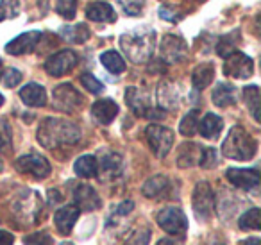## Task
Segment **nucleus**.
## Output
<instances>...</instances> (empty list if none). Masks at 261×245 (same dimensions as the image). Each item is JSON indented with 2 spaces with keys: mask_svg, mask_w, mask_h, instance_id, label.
Masks as SVG:
<instances>
[{
  "mask_svg": "<svg viewBox=\"0 0 261 245\" xmlns=\"http://www.w3.org/2000/svg\"><path fill=\"white\" fill-rule=\"evenodd\" d=\"M16 170L22 174L36 177V179H45L50 174V163L40 154H25L16 159Z\"/></svg>",
  "mask_w": 261,
  "mask_h": 245,
  "instance_id": "obj_10",
  "label": "nucleus"
},
{
  "mask_svg": "<svg viewBox=\"0 0 261 245\" xmlns=\"http://www.w3.org/2000/svg\"><path fill=\"white\" fill-rule=\"evenodd\" d=\"M52 99H54V108L65 113H75L83 106V95L68 83L56 86Z\"/></svg>",
  "mask_w": 261,
  "mask_h": 245,
  "instance_id": "obj_7",
  "label": "nucleus"
},
{
  "mask_svg": "<svg viewBox=\"0 0 261 245\" xmlns=\"http://www.w3.org/2000/svg\"><path fill=\"white\" fill-rule=\"evenodd\" d=\"M199 156H200V147L195 143H185L181 147L179 152V166L186 168V166H192L195 163H199Z\"/></svg>",
  "mask_w": 261,
  "mask_h": 245,
  "instance_id": "obj_30",
  "label": "nucleus"
},
{
  "mask_svg": "<svg viewBox=\"0 0 261 245\" xmlns=\"http://www.w3.org/2000/svg\"><path fill=\"white\" fill-rule=\"evenodd\" d=\"M2 104H4V97H2V93H0V108H2Z\"/></svg>",
  "mask_w": 261,
  "mask_h": 245,
  "instance_id": "obj_49",
  "label": "nucleus"
},
{
  "mask_svg": "<svg viewBox=\"0 0 261 245\" xmlns=\"http://www.w3.org/2000/svg\"><path fill=\"white\" fill-rule=\"evenodd\" d=\"M192 204H193V211H195L199 220H210L211 216H213L215 195H213V190H211L210 183H206V181L197 183L195 190H193Z\"/></svg>",
  "mask_w": 261,
  "mask_h": 245,
  "instance_id": "obj_4",
  "label": "nucleus"
},
{
  "mask_svg": "<svg viewBox=\"0 0 261 245\" xmlns=\"http://www.w3.org/2000/svg\"><path fill=\"white\" fill-rule=\"evenodd\" d=\"M91 115L102 126H108L115 120V116L118 115V106L116 102H113L111 99H102V101H97L93 106H91Z\"/></svg>",
  "mask_w": 261,
  "mask_h": 245,
  "instance_id": "obj_17",
  "label": "nucleus"
},
{
  "mask_svg": "<svg viewBox=\"0 0 261 245\" xmlns=\"http://www.w3.org/2000/svg\"><path fill=\"white\" fill-rule=\"evenodd\" d=\"M81 140V129L72 122L59 118H45L38 129V141L45 149L73 145Z\"/></svg>",
  "mask_w": 261,
  "mask_h": 245,
  "instance_id": "obj_1",
  "label": "nucleus"
},
{
  "mask_svg": "<svg viewBox=\"0 0 261 245\" xmlns=\"http://www.w3.org/2000/svg\"><path fill=\"white\" fill-rule=\"evenodd\" d=\"M4 72V63H2V59H0V74Z\"/></svg>",
  "mask_w": 261,
  "mask_h": 245,
  "instance_id": "obj_48",
  "label": "nucleus"
},
{
  "mask_svg": "<svg viewBox=\"0 0 261 245\" xmlns=\"http://www.w3.org/2000/svg\"><path fill=\"white\" fill-rule=\"evenodd\" d=\"M20 0H0V22L18 16Z\"/></svg>",
  "mask_w": 261,
  "mask_h": 245,
  "instance_id": "obj_33",
  "label": "nucleus"
},
{
  "mask_svg": "<svg viewBox=\"0 0 261 245\" xmlns=\"http://www.w3.org/2000/svg\"><path fill=\"white\" fill-rule=\"evenodd\" d=\"M150 241V231L149 229H136L125 240L123 245H149Z\"/></svg>",
  "mask_w": 261,
  "mask_h": 245,
  "instance_id": "obj_38",
  "label": "nucleus"
},
{
  "mask_svg": "<svg viewBox=\"0 0 261 245\" xmlns=\"http://www.w3.org/2000/svg\"><path fill=\"white\" fill-rule=\"evenodd\" d=\"M13 241H15V238H13L11 233L0 231V245H13Z\"/></svg>",
  "mask_w": 261,
  "mask_h": 245,
  "instance_id": "obj_45",
  "label": "nucleus"
},
{
  "mask_svg": "<svg viewBox=\"0 0 261 245\" xmlns=\"http://www.w3.org/2000/svg\"><path fill=\"white\" fill-rule=\"evenodd\" d=\"M25 245H52V236L48 233H34L25 236Z\"/></svg>",
  "mask_w": 261,
  "mask_h": 245,
  "instance_id": "obj_42",
  "label": "nucleus"
},
{
  "mask_svg": "<svg viewBox=\"0 0 261 245\" xmlns=\"http://www.w3.org/2000/svg\"><path fill=\"white\" fill-rule=\"evenodd\" d=\"M41 40V33L38 31H29V33H23L20 36H16L15 40H11L6 45V52L11 56H23L29 54L36 48V45Z\"/></svg>",
  "mask_w": 261,
  "mask_h": 245,
  "instance_id": "obj_12",
  "label": "nucleus"
},
{
  "mask_svg": "<svg viewBox=\"0 0 261 245\" xmlns=\"http://www.w3.org/2000/svg\"><path fill=\"white\" fill-rule=\"evenodd\" d=\"M133 209H135V202H133V201H123L120 206H116L115 215H113V216H125V215H129Z\"/></svg>",
  "mask_w": 261,
  "mask_h": 245,
  "instance_id": "obj_43",
  "label": "nucleus"
},
{
  "mask_svg": "<svg viewBox=\"0 0 261 245\" xmlns=\"http://www.w3.org/2000/svg\"><path fill=\"white\" fill-rule=\"evenodd\" d=\"M224 74L232 79H249L254 74V61L243 52L232 51L229 56H225Z\"/></svg>",
  "mask_w": 261,
  "mask_h": 245,
  "instance_id": "obj_6",
  "label": "nucleus"
},
{
  "mask_svg": "<svg viewBox=\"0 0 261 245\" xmlns=\"http://www.w3.org/2000/svg\"><path fill=\"white\" fill-rule=\"evenodd\" d=\"M156 47V33L152 27L130 31L120 36V48L133 63H145Z\"/></svg>",
  "mask_w": 261,
  "mask_h": 245,
  "instance_id": "obj_2",
  "label": "nucleus"
},
{
  "mask_svg": "<svg viewBox=\"0 0 261 245\" xmlns=\"http://www.w3.org/2000/svg\"><path fill=\"white\" fill-rule=\"evenodd\" d=\"M158 245H181V243L175 241V240H172V238H163V240L158 241Z\"/></svg>",
  "mask_w": 261,
  "mask_h": 245,
  "instance_id": "obj_47",
  "label": "nucleus"
},
{
  "mask_svg": "<svg viewBox=\"0 0 261 245\" xmlns=\"http://www.w3.org/2000/svg\"><path fill=\"white\" fill-rule=\"evenodd\" d=\"M213 104L218 108H229L236 102V95H234V86L227 83H218L213 90Z\"/></svg>",
  "mask_w": 261,
  "mask_h": 245,
  "instance_id": "obj_22",
  "label": "nucleus"
},
{
  "mask_svg": "<svg viewBox=\"0 0 261 245\" xmlns=\"http://www.w3.org/2000/svg\"><path fill=\"white\" fill-rule=\"evenodd\" d=\"M257 151V143L243 127L236 126L229 131L227 138L222 143V154L229 159L236 161H247L252 159Z\"/></svg>",
  "mask_w": 261,
  "mask_h": 245,
  "instance_id": "obj_3",
  "label": "nucleus"
},
{
  "mask_svg": "<svg viewBox=\"0 0 261 245\" xmlns=\"http://www.w3.org/2000/svg\"><path fill=\"white\" fill-rule=\"evenodd\" d=\"M218 161V156H217V151L211 147L207 149H200V156H199V165L202 168H213Z\"/></svg>",
  "mask_w": 261,
  "mask_h": 245,
  "instance_id": "obj_36",
  "label": "nucleus"
},
{
  "mask_svg": "<svg viewBox=\"0 0 261 245\" xmlns=\"http://www.w3.org/2000/svg\"><path fill=\"white\" fill-rule=\"evenodd\" d=\"M215 77V68L211 63H200L192 74V83L195 90H204L213 83Z\"/></svg>",
  "mask_w": 261,
  "mask_h": 245,
  "instance_id": "obj_23",
  "label": "nucleus"
},
{
  "mask_svg": "<svg viewBox=\"0 0 261 245\" xmlns=\"http://www.w3.org/2000/svg\"><path fill=\"white\" fill-rule=\"evenodd\" d=\"M100 63L111 74H122L125 70V61L116 51H106L100 54Z\"/></svg>",
  "mask_w": 261,
  "mask_h": 245,
  "instance_id": "obj_28",
  "label": "nucleus"
},
{
  "mask_svg": "<svg viewBox=\"0 0 261 245\" xmlns=\"http://www.w3.org/2000/svg\"><path fill=\"white\" fill-rule=\"evenodd\" d=\"M77 61H79V58L73 51H59L45 61V70L52 77H63L75 68Z\"/></svg>",
  "mask_w": 261,
  "mask_h": 245,
  "instance_id": "obj_9",
  "label": "nucleus"
},
{
  "mask_svg": "<svg viewBox=\"0 0 261 245\" xmlns=\"http://www.w3.org/2000/svg\"><path fill=\"white\" fill-rule=\"evenodd\" d=\"M81 83H83V86L86 88L90 93H100V91L104 90V84L98 79H95L91 74H83V76H81Z\"/></svg>",
  "mask_w": 261,
  "mask_h": 245,
  "instance_id": "obj_40",
  "label": "nucleus"
},
{
  "mask_svg": "<svg viewBox=\"0 0 261 245\" xmlns=\"http://www.w3.org/2000/svg\"><path fill=\"white\" fill-rule=\"evenodd\" d=\"M160 16L163 20H168V22H177V20H181V15H177L174 9L167 8V6H161L160 8Z\"/></svg>",
  "mask_w": 261,
  "mask_h": 245,
  "instance_id": "obj_44",
  "label": "nucleus"
},
{
  "mask_svg": "<svg viewBox=\"0 0 261 245\" xmlns=\"http://www.w3.org/2000/svg\"><path fill=\"white\" fill-rule=\"evenodd\" d=\"M0 168H2V163H0Z\"/></svg>",
  "mask_w": 261,
  "mask_h": 245,
  "instance_id": "obj_51",
  "label": "nucleus"
},
{
  "mask_svg": "<svg viewBox=\"0 0 261 245\" xmlns=\"http://www.w3.org/2000/svg\"><path fill=\"white\" fill-rule=\"evenodd\" d=\"M73 201L77 208L84 211H95L100 208V197L90 184H79L73 191Z\"/></svg>",
  "mask_w": 261,
  "mask_h": 245,
  "instance_id": "obj_15",
  "label": "nucleus"
},
{
  "mask_svg": "<svg viewBox=\"0 0 261 245\" xmlns=\"http://www.w3.org/2000/svg\"><path fill=\"white\" fill-rule=\"evenodd\" d=\"M125 102L133 111L136 113L138 116H147L150 108V101L147 91H143L142 88L138 86H129L125 90Z\"/></svg>",
  "mask_w": 261,
  "mask_h": 245,
  "instance_id": "obj_14",
  "label": "nucleus"
},
{
  "mask_svg": "<svg viewBox=\"0 0 261 245\" xmlns=\"http://www.w3.org/2000/svg\"><path fill=\"white\" fill-rule=\"evenodd\" d=\"M97 165L102 176L115 177L122 172V156L116 154V152H102L100 161H97Z\"/></svg>",
  "mask_w": 261,
  "mask_h": 245,
  "instance_id": "obj_20",
  "label": "nucleus"
},
{
  "mask_svg": "<svg viewBox=\"0 0 261 245\" xmlns=\"http://www.w3.org/2000/svg\"><path fill=\"white\" fill-rule=\"evenodd\" d=\"M59 34H61L66 41L81 45L90 38V29H88L84 23H75V26H66V27H63V29H59Z\"/></svg>",
  "mask_w": 261,
  "mask_h": 245,
  "instance_id": "obj_24",
  "label": "nucleus"
},
{
  "mask_svg": "<svg viewBox=\"0 0 261 245\" xmlns=\"http://www.w3.org/2000/svg\"><path fill=\"white\" fill-rule=\"evenodd\" d=\"M73 170L79 177H95L98 174V165H97V158L95 156H81L79 159L73 165Z\"/></svg>",
  "mask_w": 261,
  "mask_h": 245,
  "instance_id": "obj_26",
  "label": "nucleus"
},
{
  "mask_svg": "<svg viewBox=\"0 0 261 245\" xmlns=\"http://www.w3.org/2000/svg\"><path fill=\"white\" fill-rule=\"evenodd\" d=\"M225 176L229 183L242 190H252L259 184V172L256 168H229Z\"/></svg>",
  "mask_w": 261,
  "mask_h": 245,
  "instance_id": "obj_13",
  "label": "nucleus"
},
{
  "mask_svg": "<svg viewBox=\"0 0 261 245\" xmlns=\"http://www.w3.org/2000/svg\"><path fill=\"white\" fill-rule=\"evenodd\" d=\"M145 136L149 141L152 152L158 158H165L170 152L172 145H174V133L168 127L158 126V124H150L145 129Z\"/></svg>",
  "mask_w": 261,
  "mask_h": 245,
  "instance_id": "obj_5",
  "label": "nucleus"
},
{
  "mask_svg": "<svg viewBox=\"0 0 261 245\" xmlns=\"http://www.w3.org/2000/svg\"><path fill=\"white\" fill-rule=\"evenodd\" d=\"M238 245H261V241H259V238H247V240L240 241Z\"/></svg>",
  "mask_w": 261,
  "mask_h": 245,
  "instance_id": "obj_46",
  "label": "nucleus"
},
{
  "mask_svg": "<svg viewBox=\"0 0 261 245\" xmlns=\"http://www.w3.org/2000/svg\"><path fill=\"white\" fill-rule=\"evenodd\" d=\"M79 213L81 209L77 206H63L56 211L54 215V222H56V227L61 234H70L75 226L77 218H79Z\"/></svg>",
  "mask_w": 261,
  "mask_h": 245,
  "instance_id": "obj_16",
  "label": "nucleus"
},
{
  "mask_svg": "<svg viewBox=\"0 0 261 245\" xmlns=\"http://www.w3.org/2000/svg\"><path fill=\"white\" fill-rule=\"evenodd\" d=\"M56 11L65 20H73L77 15V0H58Z\"/></svg>",
  "mask_w": 261,
  "mask_h": 245,
  "instance_id": "obj_34",
  "label": "nucleus"
},
{
  "mask_svg": "<svg viewBox=\"0 0 261 245\" xmlns=\"http://www.w3.org/2000/svg\"><path fill=\"white\" fill-rule=\"evenodd\" d=\"M20 99L23 104L31 106V108H41L47 104V91L43 86L36 83H31L20 90Z\"/></svg>",
  "mask_w": 261,
  "mask_h": 245,
  "instance_id": "obj_18",
  "label": "nucleus"
},
{
  "mask_svg": "<svg viewBox=\"0 0 261 245\" xmlns=\"http://www.w3.org/2000/svg\"><path fill=\"white\" fill-rule=\"evenodd\" d=\"M118 4L127 16H142L145 0H118Z\"/></svg>",
  "mask_w": 261,
  "mask_h": 245,
  "instance_id": "obj_35",
  "label": "nucleus"
},
{
  "mask_svg": "<svg viewBox=\"0 0 261 245\" xmlns=\"http://www.w3.org/2000/svg\"><path fill=\"white\" fill-rule=\"evenodd\" d=\"M0 81H2V84L6 88H15L22 81V74L16 68H6L4 72L0 74Z\"/></svg>",
  "mask_w": 261,
  "mask_h": 245,
  "instance_id": "obj_37",
  "label": "nucleus"
},
{
  "mask_svg": "<svg viewBox=\"0 0 261 245\" xmlns=\"http://www.w3.org/2000/svg\"><path fill=\"white\" fill-rule=\"evenodd\" d=\"M243 99H245V104L249 108L250 115L254 116L256 122H259V108H261V95H259V88L256 84L252 86H247L243 90Z\"/></svg>",
  "mask_w": 261,
  "mask_h": 245,
  "instance_id": "obj_27",
  "label": "nucleus"
},
{
  "mask_svg": "<svg viewBox=\"0 0 261 245\" xmlns=\"http://www.w3.org/2000/svg\"><path fill=\"white\" fill-rule=\"evenodd\" d=\"M231 36H232V33H231V34H227V36H224L220 41H218V45H217V52L222 56V58H225V56L231 54V52L234 51L236 43H238V40H232V41H231Z\"/></svg>",
  "mask_w": 261,
  "mask_h": 245,
  "instance_id": "obj_41",
  "label": "nucleus"
},
{
  "mask_svg": "<svg viewBox=\"0 0 261 245\" xmlns=\"http://www.w3.org/2000/svg\"><path fill=\"white\" fill-rule=\"evenodd\" d=\"M222 129H224V120L215 115V113H207L199 122V129L197 131H199L204 138H207V140H215V138H218V134L222 133Z\"/></svg>",
  "mask_w": 261,
  "mask_h": 245,
  "instance_id": "obj_19",
  "label": "nucleus"
},
{
  "mask_svg": "<svg viewBox=\"0 0 261 245\" xmlns=\"http://www.w3.org/2000/svg\"><path fill=\"white\" fill-rule=\"evenodd\" d=\"M61 245H73V243H70V241H65V243H61Z\"/></svg>",
  "mask_w": 261,
  "mask_h": 245,
  "instance_id": "obj_50",
  "label": "nucleus"
},
{
  "mask_svg": "<svg viewBox=\"0 0 261 245\" xmlns=\"http://www.w3.org/2000/svg\"><path fill=\"white\" fill-rule=\"evenodd\" d=\"M11 126L8 124V120L0 118V152L11 147Z\"/></svg>",
  "mask_w": 261,
  "mask_h": 245,
  "instance_id": "obj_39",
  "label": "nucleus"
},
{
  "mask_svg": "<svg viewBox=\"0 0 261 245\" xmlns=\"http://www.w3.org/2000/svg\"><path fill=\"white\" fill-rule=\"evenodd\" d=\"M158 95H160V104L165 109H175L179 106V93L175 84L163 83L158 90Z\"/></svg>",
  "mask_w": 261,
  "mask_h": 245,
  "instance_id": "obj_25",
  "label": "nucleus"
},
{
  "mask_svg": "<svg viewBox=\"0 0 261 245\" xmlns=\"http://www.w3.org/2000/svg\"><path fill=\"white\" fill-rule=\"evenodd\" d=\"M240 229L243 231H257L261 227V213L259 208H250L249 211H245L238 220Z\"/></svg>",
  "mask_w": 261,
  "mask_h": 245,
  "instance_id": "obj_31",
  "label": "nucleus"
},
{
  "mask_svg": "<svg viewBox=\"0 0 261 245\" xmlns=\"http://www.w3.org/2000/svg\"><path fill=\"white\" fill-rule=\"evenodd\" d=\"M186 43L181 36H175V34H167V36L161 40V59L167 63H181L186 59Z\"/></svg>",
  "mask_w": 261,
  "mask_h": 245,
  "instance_id": "obj_11",
  "label": "nucleus"
},
{
  "mask_svg": "<svg viewBox=\"0 0 261 245\" xmlns=\"http://www.w3.org/2000/svg\"><path fill=\"white\" fill-rule=\"evenodd\" d=\"M158 224L163 231L174 236H182L188 227L186 215L179 208H165L158 213Z\"/></svg>",
  "mask_w": 261,
  "mask_h": 245,
  "instance_id": "obj_8",
  "label": "nucleus"
},
{
  "mask_svg": "<svg viewBox=\"0 0 261 245\" xmlns=\"http://www.w3.org/2000/svg\"><path fill=\"white\" fill-rule=\"evenodd\" d=\"M168 184L170 183H168V179L165 176H156V177H150V179L143 184L142 191H143L145 197L154 199V197H160L161 193H165L167 188H168Z\"/></svg>",
  "mask_w": 261,
  "mask_h": 245,
  "instance_id": "obj_29",
  "label": "nucleus"
},
{
  "mask_svg": "<svg viewBox=\"0 0 261 245\" xmlns=\"http://www.w3.org/2000/svg\"><path fill=\"white\" fill-rule=\"evenodd\" d=\"M86 16L93 22H115L116 13L108 2H93L86 8Z\"/></svg>",
  "mask_w": 261,
  "mask_h": 245,
  "instance_id": "obj_21",
  "label": "nucleus"
},
{
  "mask_svg": "<svg viewBox=\"0 0 261 245\" xmlns=\"http://www.w3.org/2000/svg\"><path fill=\"white\" fill-rule=\"evenodd\" d=\"M199 129V111L193 109L188 115H185V118L179 124V131H181L182 136H193Z\"/></svg>",
  "mask_w": 261,
  "mask_h": 245,
  "instance_id": "obj_32",
  "label": "nucleus"
}]
</instances>
